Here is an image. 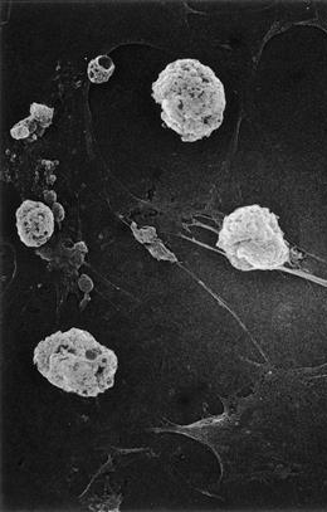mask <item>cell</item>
Returning <instances> with one entry per match:
<instances>
[{"label":"cell","instance_id":"obj_1","mask_svg":"<svg viewBox=\"0 0 327 512\" xmlns=\"http://www.w3.org/2000/svg\"><path fill=\"white\" fill-rule=\"evenodd\" d=\"M161 119L193 143L221 128L227 99L224 86L211 67L187 58L170 63L153 85Z\"/></svg>","mask_w":327,"mask_h":512},{"label":"cell","instance_id":"obj_2","mask_svg":"<svg viewBox=\"0 0 327 512\" xmlns=\"http://www.w3.org/2000/svg\"><path fill=\"white\" fill-rule=\"evenodd\" d=\"M39 373L55 387L95 398L114 387L119 360L115 351L101 345L89 331H57L34 350Z\"/></svg>","mask_w":327,"mask_h":512},{"label":"cell","instance_id":"obj_3","mask_svg":"<svg viewBox=\"0 0 327 512\" xmlns=\"http://www.w3.org/2000/svg\"><path fill=\"white\" fill-rule=\"evenodd\" d=\"M217 247L239 271L276 270L291 255L276 214L256 204L224 218Z\"/></svg>","mask_w":327,"mask_h":512},{"label":"cell","instance_id":"obj_4","mask_svg":"<svg viewBox=\"0 0 327 512\" xmlns=\"http://www.w3.org/2000/svg\"><path fill=\"white\" fill-rule=\"evenodd\" d=\"M19 238L27 247L46 245L55 232V216L41 202L26 201L17 211Z\"/></svg>","mask_w":327,"mask_h":512},{"label":"cell","instance_id":"obj_5","mask_svg":"<svg viewBox=\"0 0 327 512\" xmlns=\"http://www.w3.org/2000/svg\"><path fill=\"white\" fill-rule=\"evenodd\" d=\"M115 71L114 62L110 57L101 56L92 61L89 66V77L95 84L109 81L112 73Z\"/></svg>","mask_w":327,"mask_h":512}]
</instances>
